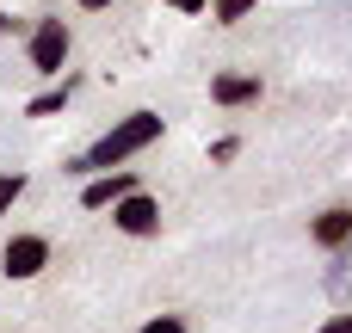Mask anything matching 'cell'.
I'll use <instances>...</instances> for the list:
<instances>
[{
  "instance_id": "6da1fadb",
  "label": "cell",
  "mask_w": 352,
  "mask_h": 333,
  "mask_svg": "<svg viewBox=\"0 0 352 333\" xmlns=\"http://www.w3.org/2000/svg\"><path fill=\"white\" fill-rule=\"evenodd\" d=\"M148 142H161V117L155 111H130V117H118L87 154H74L62 173H74V179H93V173H111V167H124L130 154H142Z\"/></svg>"
},
{
  "instance_id": "7a4b0ae2",
  "label": "cell",
  "mask_w": 352,
  "mask_h": 333,
  "mask_svg": "<svg viewBox=\"0 0 352 333\" xmlns=\"http://www.w3.org/2000/svg\"><path fill=\"white\" fill-rule=\"evenodd\" d=\"M68 49H74L68 25H62V19H37V25H31V43H25V62H31V74H62Z\"/></svg>"
},
{
  "instance_id": "3957f363",
  "label": "cell",
  "mask_w": 352,
  "mask_h": 333,
  "mask_svg": "<svg viewBox=\"0 0 352 333\" xmlns=\"http://www.w3.org/2000/svg\"><path fill=\"white\" fill-rule=\"evenodd\" d=\"M43 266H50V241H43V235H12V241L0 247V272H6L12 284H31Z\"/></svg>"
},
{
  "instance_id": "277c9868",
  "label": "cell",
  "mask_w": 352,
  "mask_h": 333,
  "mask_svg": "<svg viewBox=\"0 0 352 333\" xmlns=\"http://www.w3.org/2000/svg\"><path fill=\"white\" fill-rule=\"evenodd\" d=\"M111 222L124 229V235H136V241H148V235H161V204L136 185V192H124L118 204H111Z\"/></svg>"
},
{
  "instance_id": "5b68a950",
  "label": "cell",
  "mask_w": 352,
  "mask_h": 333,
  "mask_svg": "<svg viewBox=\"0 0 352 333\" xmlns=\"http://www.w3.org/2000/svg\"><path fill=\"white\" fill-rule=\"evenodd\" d=\"M142 179L130 173V167H118V173H93V179H80V210H111L124 192H136Z\"/></svg>"
},
{
  "instance_id": "8992f818",
  "label": "cell",
  "mask_w": 352,
  "mask_h": 333,
  "mask_svg": "<svg viewBox=\"0 0 352 333\" xmlns=\"http://www.w3.org/2000/svg\"><path fill=\"white\" fill-rule=\"evenodd\" d=\"M309 241H316V247H328V253H340V247H352V210H346V204L322 210V216L309 222Z\"/></svg>"
},
{
  "instance_id": "52a82bcc",
  "label": "cell",
  "mask_w": 352,
  "mask_h": 333,
  "mask_svg": "<svg viewBox=\"0 0 352 333\" xmlns=\"http://www.w3.org/2000/svg\"><path fill=\"white\" fill-rule=\"evenodd\" d=\"M210 99L217 105H254L260 99V74H217L210 80Z\"/></svg>"
},
{
  "instance_id": "ba28073f",
  "label": "cell",
  "mask_w": 352,
  "mask_h": 333,
  "mask_svg": "<svg viewBox=\"0 0 352 333\" xmlns=\"http://www.w3.org/2000/svg\"><path fill=\"white\" fill-rule=\"evenodd\" d=\"M68 93H74V87H68V80H62V87H50V93H37V99H31V105H25V117H56V111H62V105H68Z\"/></svg>"
},
{
  "instance_id": "9c48e42d",
  "label": "cell",
  "mask_w": 352,
  "mask_h": 333,
  "mask_svg": "<svg viewBox=\"0 0 352 333\" xmlns=\"http://www.w3.org/2000/svg\"><path fill=\"white\" fill-rule=\"evenodd\" d=\"M248 12H254V0H210V19L217 25H241Z\"/></svg>"
},
{
  "instance_id": "30bf717a",
  "label": "cell",
  "mask_w": 352,
  "mask_h": 333,
  "mask_svg": "<svg viewBox=\"0 0 352 333\" xmlns=\"http://www.w3.org/2000/svg\"><path fill=\"white\" fill-rule=\"evenodd\" d=\"M19 198H25V173H0V216H6Z\"/></svg>"
},
{
  "instance_id": "8fae6325",
  "label": "cell",
  "mask_w": 352,
  "mask_h": 333,
  "mask_svg": "<svg viewBox=\"0 0 352 333\" xmlns=\"http://www.w3.org/2000/svg\"><path fill=\"white\" fill-rule=\"evenodd\" d=\"M136 333H186V315H155V321H142Z\"/></svg>"
},
{
  "instance_id": "7c38bea8",
  "label": "cell",
  "mask_w": 352,
  "mask_h": 333,
  "mask_svg": "<svg viewBox=\"0 0 352 333\" xmlns=\"http://www.w3.org/2000/svg\"><path fill=\"white\" fill-rule=\"evenodd\" d=\"M235 154H241V142H235V136H223V142L210 148V161H217V167H223V161H235Z\"/></svg>"
},
{
  "instance_id": "4fadbf2b",
  "label": "cell",
  "mask_w": 352,
  "mask_h": 333,
  "mask_svg": "<svg viewBox=\"0 0 352 333\" xmlns=\"http://www.w3.org/2000/svg\"><path fill=\"white\" fill-rule=\"evenodd\" d=\"M316 333H352V315H334V321H322Z\"/></svg>"
},
{
  "instance_id": "5bb4252c",
  "label": "cell",
  "mask_w": 352,
  "mask_h": 333,
  "mask_svg": "<svg viewBox=\"0 0 352 333\" xmlns=\"http://www.w3.org/2000/svg\"><path fill=\"white\" fill-rule=\"evenodd\" d=\"M167 6H173V12H204L210 0H167Z\"/></svg>"
},
{
  "instance_id": "9a60e30c",
  "label": "cell",
  "mask_w": 352,
  "mask_h": 333,
  "mask_svg": "<svg viewBox=\"0 0 352 333\" xmlns=\"http://www.w3.org/2000/svg\"><path fill=\"white\" fill-rule=\"evenodd\" d=\"M12 31H19V19H12V12H0V37H12Z\"/></svg>"
},
{
  "instance_id": "2e32d148",
  "label": "cell",
  "mask_w": 352,
  "mask_h": 333,
  "mask_svg": "<svg viewBox=\"0 0 352 333\" xmlns=\"http://www.w3.org/2000/svg\"><path fill=\"white\" fill-rule=\"evenodd\" d=\"M74 6H80V12H105L111 0H74Z\"/></svg>"
}]
</instances>
